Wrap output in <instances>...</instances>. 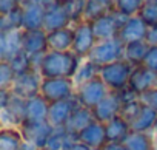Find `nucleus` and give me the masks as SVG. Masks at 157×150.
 <instances>
[{
  "label": "nucleus",
  "instance_id": "obj_1",
  "mask_svg": "<svg viewBox=\"0 0 157 150\" xmlns=\"http://www.w3.org/2000/svg\"><path fill=\"white\" fill-rule=\"evenodd\" d=\"M80 62L82 57H78L74 51H48L43 56L39 73L43 79L48 78L72 79Z\"/></svg>",
  "mask_w": 157,
  "mask_h": 150
},
{
  "label": "nucleus",
  "instance_id": "obj_2",
  "mask_svg": "<svg viewBox=\"0 0 157 150\" xmlns=\"http://www.w3.org/2000/svg\"><path fill=\"white\" fill-rule=\"evenodd\" d=\"M132 70H134V67L129 62H126L125 59H122V60L100 67L99 76L111 91H120L128 87Z\"/></svg>",
  "mask_w": 157,
  "mask_h": 150
},
{
  "label": "nucleus",
  "instance_id": "obj_3",
  "mask_svg": "<svg viewBox=\"0 0 157 150\" xmlns=\"http://www.w3.org/2000/svg\"><path fill=\"white\" fill-rule=\"evenodd\" d=\"M123 53H125V43L119 37H114L108 40H99L96 47L93 48V51L90 53L88 59L94 62L96 65L103 67V65L122 60Z\"/></svg>",
  "mask_w": 157,
  "mask_h": 150
},
{
  "label": "nucleus",
  "instance_id": "obj_4",
  "mask_svg": "<svg viewBox=\"0 0 157 150\" xmlns=\"http://www.w3.org/2000/svg\"><path fill=\"white\" fill-rule=\"evenodd\" d=\"M40 95L51 104L63 99H69L75 96V85L74 81L69 78H42Z\"/></svg>",
  "mask_w": 157,
  "mask_h": 150
},
{
  "label": "nucleus",
  "instance_id": "obj_5",
  "mask_svg": "<svg viewBox=\"0 0 157 150\" xmlns=\"http://www.w3.org/2000/svg\"><path fill=\"white\" fill-rule=\"evenodd\" d=\"M109 88L106 87V84L99 78L77 87L75 88V99L78 101L82 107H86V108H96L108 95H109Z\"/></svg>",
  "mask_w": 157,
  "mask_h": 150
},
{
  "label": "nucleus",
  "instance_id": "obj_6",
  "mask_svg": "<svg viewBox=\"0 0 157 150\" xmlns=\"http://www.w3.org/2000/svg\"><path fill=\"white\" fill-rule=\"evenodd\" d=\"M126 20H128V17L125 14H122L117 10H114L113 13H109L106 16H102L97 20L91 22L97 42L119 37V33H120V30H122V26H123V23Z\"/></svg>",
  "mask_w": 157,
  "mask_h": 150
},
{
  "label": "nucleus",
  "instance_id": "obj_7",
  "mask_svg": "<svg viewBox=\"0 0 157 150\" xmlns=\"http://www.w3.org/2000/svg\"><path fill=\"white\" fill-rule=\"evenodd\" d=\"M74 26V45H72V51L82 59H86L90 56V53L93 51V48L97 43L94 30H93V23L88 20H82Z\"/></svg>",
  "mask_w": 157,
  "mask_h": 150
},
{
  "label": "nucleus",
  "instance_id": "obj_8",
  "mask_svg": "<svg viewBox=\"0 0 157 150\" xmlns=\"http://www.w3.org/2000/svg\"><path fill=\"white\" fill-rule=\"evenodd\" d=\"M80 107L75 96L57 102L49 104V113H48V122L56 128V127H65L72 116V113Z\"/></svg>",
  "mask_w": 157,
  "mask_h": 150
},
{
  "label": "nucleus",
  "instance_id": "obj_9",
  "mask_svg": "<svg viewBox=\"0 0 157 150\" xmlns=\"http://www.w3.org/2000/svg\"><path fill=\"white\" fill-rule=\"evenodd\" d=\"M42 76L39 71H28L23 74H17L11 91L23 99H29L33 96L40 95Z\"/></svg>",
  "mask_w": 157,
  "mask_h": 150
},
{
  "label": "nucleus",
  "instance_id": "obj_10",
  "mask_svg": "<svg viewBox=\"0 0 157 150\" xmlns=\"http://www.w3.org/2000/svg\"><path fill=\"white\" fill-rule=\"evenodd\" d=\"M52 125L49 122H23L20 127L25 141L36 145L39 150H45L46 142L52 133Z\"/></svg>",
  "mask_w": 157,
  "mask_h": 150
},
{
  "label": "nucleus",
  "instance_id": "obj_11",
  "mask_svg": "<svg viewBox=\"0 0 157 150\" xmlns=\"http://www.w3.org/2000/svg\"><path fill=\"white\" fill-rule=\"evenodd\" d=\"M46 10L42 3L34 0L23 2L22 8V30L33 31V30H43Z\"/></svg>",
  "mask_w": 157,
  "mask_h": 150
},
{
  "label": "nucleus",
  "instance_id": "obj_12",
  "mask_svg": "<svg viewBox=\"0 0 157 150\" xmlns=\"http://www.w3.org/2000/svg\"><path fill=\"white\" fill-rule=\"evenodd\" d=\"M155 87H157V74L154 71L145 68L143 65L134 67L129 84H128V88L132 93H136L137 96H142Z\"/></svg>",
  "mask_w": 157,
  "mask_h": 150
},
{
  "label": "nucleus",
  "instance_id": "obj_13",
  "mask_svg": "<svg viewBox=\"0 0 157 150\" xmlns=\"http://www.w3.org/2000/svg\"><path fill=\"white\" fill-rule=\"evenodd\" d=\"M122 107H123V101H122L120 95L117 91H109V95L96 108H93V113H94L96 121L106 124L120 115Z\"/></svg>",
  "mask_w": 157,
  "mask_h": 150
},
{
  "label": "nucleus",
  "instance_id": "obj_14",
  "mask_svg": "<svg viewBox=\"0 0 157 150\" xmlns=\"http://www.w3.org/2000/svg\"><path fill=\"white\" fill-rule=\"evenodd\" d=\"M23 51V30L0 33V59L10 62Z\"/></svg>",
  "mask_w": 157,
  "mask_h": 150
},
{
  "label": "nucleus",
  "instance_id": "obj_15",
  "mask_svg": "<svg viewBox=\"0 0 157 150\" xmlns=\"http://www.w3.org/2000/svg\"><path fill=\"white\" fill-rule=\"evenodd\" d=\"M77 141L88 145L90 148H103L108 144V136H106V127L103 122L94 121L90 124L83 132L78 133Z\"/></svg>",
  "mask_w": 157,
  "mask_h": 150
},
{
  "label": "nucleus",
  "instance_id": "obj_16",
  "mask_svg": "<svg viewBox=\"0 0 157 150\" xmlns=\"http://www.w3.org/2000/svg\"><path fill=\"white\" fill-rule=\"evenodd\" d=\"M23 51L29 57L48 53V33L45 30H23Z\"/></svg>",
  "mask_w": 157,
  "mask_h": 150
},
{
  "label": "nucleus",
  "instance_id": "obj_17",
  "mask_svg": "<svg viewBox=\"0 0 157 150\" xmlns=\"http://www.w3.org/2000/svg\"><path fill=\"white\" fill-rule=\"evenodd\" d=\"M146 33H148V25L142 20V17L132 16V17H128V20L123 23V26L119 33V39L123 43L139 42V40L146 39Z\"/></svg>",
  "mask_w": 157,
  "mask_h": 150
},
{
  "label": "nucleus",
  "instance_id": "obj_18",
  "mask_svg": "<svg viewBox=\"0 0 157 150\" xmlns=\"http://www.w3.org/2000/svg\"><path fill=\"white\" fill-rule=\"evenodd\" d=\"M48 113H49V102L42 95L26 99L25 122H48Z\"/></svg>",
  "mask_w": 157,
  "mask_h": 150
},
{
  "label": "nucleus",
  "instance_id": "obj_19",
  "mask_svg": "<svg viewBox=\"0 0 157 150\" xmlns=\"http://www.w3.org/2000/svg\"><path fill=\"white\" fill-rule=\"evenodd\" d=\"M66 26H72V23H71V19H69V16H68L63 5L57 3V5L46 10L45 23H43V30L46 33L62 30V28H66Z\"/></svg>",
  "mask_w": 157,
  "mask_h": 150
},
{
  "label": "nucleus",
  "instance_id": "obj_20",
  "mask_svg": "<svg viewBox=\"0 0 157 150\" xmlns=\"http://www.w3.org/2000/svg\"><path fill=\"white\" fill-rule=\"evenodd\" d=\"M94 121H96V118H94L93 110L80 105V107H78V108L72 113V116L69 118V121H68V124L65 125V128H66V132H68L69 135H72V136L77 139L78 133L83 132V130H85L90 124H93Z\"/></svg>",
  "mask_w": 157,
  "mask_h": 150
},
{
  "label": "nucleus",
  "instance_id": "obj_21",
  "mask_svg": "<svg viewBox=\"0 0 157 150\" xmlns=\"http://www.w3.org/2000/svg\"><path fill=\"white\" fill-rule=\"evenodd\" d=\"M74 45V26H66L48 33L49 51H72Z\"/></svg>",
  "mask_w": 157,
  "mask_h": 150
},
{
  "label": "nucleus",
  "instance_id": "obj_22",
  "mask_svg": "<svg viewBox=\"0 0 157 150\" xmlns=\"http://www.w3.org/2000/svg\"><path fill=\"white\" fill-rule=\"evenodd\" d=\"M157 122V111L152 110L151 107L145 105L142 107V110L137 113V116L129 122L131 130L132 132H140V133H151L154 125Z\"/></svg>",
  "mask_w": 157,
  "mask_h": 150
},
{
  "label": "nucleus",
  "instance_id": "obj_23",
  "mask_svg": "<svg viewBox=\"0 0 157 150\" xmlns=\"http://www.w3.org/2000/svg\"><path fill=\"white\" fill-rule=\"evenodd\" d=\"M116 10V0H86L83 20L94 22Z\"/></svg>",
  "mask_w": 157,
  "mask_h": 150
},
{
  "label": "nucleus",
  "instance_id": "obj_24",
  "mask_svg": "<svg viewBox=\"0 0 157 150\" xmlns=\"http://www.w3.org/2000/svg\"><path fill=\"white\" fill-rule=\"evenodd\" d=\"M105 127H106L108 142H125L128 135L132 132L129 122L120 115L116 116L114 119H111L109 122H106Z\"/></svg>",
  "mask_w": 157,
  "mask_h": 150
},
{
  "label": "nucleus",
  "instance_id": "obj_25",
  "mask_svg": "<svg viewBox=\"0 0 157 150\" xmlns=\"http://www.w3.org/2000/svg\"><path fill=\"white\" fill-rule=\"evenodd\" d=\"M23 144L25 136L20 128H2V132H0V150H22Z\"/></svg>",
  "mask_w": 157,
  "mask_h": 150
},
{
  "label": "nucleus",
  "instance_id": "obj_26",
  "mask_svg": "<svg viewBox=\"0 0 157 150\" xmlns=\"http://www.w3.org/2000/svg\"><path fill=\"white\" fill-rule=\"evenodd\" d=\"M99 73H100V67L99 65L91 62L88 57L82 59L80 65H78V68H77V71L74 74V78H72L75 88L83 85V84H86V82H90V81H93V79H96V78H99Z\"/></svg>",
  "mask_w": 157,
  "mask_h": 150
},
{
  "label": "nucleus",
  "instance_id": "obj_27",
  "mask_svg": "<svg viewBox=\"0 0 157 150\" xmlns=\"http://www.w3.org/2000/svg\"><path fill=\"white\" fill-rule=\"evenodd\" d=\"M149 45L146 43V40H139V42H131V43H125V53H123V59L126 62H129L132 67H140L148 54Z\"/></svg>",
  "mask_w": 157,
  "mask_h": 150
},
{
  "label": "nucleus",
  "instance_id": "obj_28",
  "mask_svg": "<svg viewBox=\"0 0 157 150\" xmlns=\"http://www.w3.org/2000/svg\"><path fill=\"white\" fill-rule=\"evenodd\" d=\"M75 141L77 139L72 135H69L65 127H56L52 128L45 150H68Z\"/></svg>",
  "mask_w": 157,
  "mask_h": 150
},
{
  "label": "nucleus",
  "instance_id": "obj_29",
  "mask_svg": "<svg viewBox=\"0 0 157 150\" xmlns=\"http://www.w3.org/2000/svg\"><path fill=\"white\" fill-rule=\"evenodd\" d=\"M123 144L128 150H152L154 138H152L151 133L131 132Z\"/></svg>",
  "mask_w": 157,
  "mask_h": 150
},
{
  "label": "nucleus",
  "instance_id": "obj_30",
  "mask_svg": "<svg viewBox=\"0 0 157 150\" xmlns=\"http://www.w3.org/2000/svg\"><path fill=\"white\" fill-rule=\"evenodd\" d=\"M16 78H17V73L14 71L11 63L6 60L0 62V90H11Z\"/></svg>",
  "mask_w": 157,
  "mask_h": 150
},
{
  "label": "nucleus",
  "instance_id": "obj_31",
  "mask_svg": "<svg viewBox=\"0 0 157 150\" xmlns=\"http://www.w3.org/2000/svg\"><path fill=\"white\" fill-rule=\"evenodd\" d=\"M23 8V6H22ZM22 8L2 16L0 20V33H8V31H14V30H22Z\"/></svg>",
  "mask_w": 157,
  "mask_h": 150
},
{
  "label": "nucleus",
  "instance_id": "obj_32",
  "mask_svg": "<svg viewBox=\"0 0 157 150\" xmlns=\"http://www.w3.org/2000/svg\"><path fill=\"white\" fill-rule=\"evenodd\" d=\"M145 3V0H116V10L126 17L137 16Z\"/></svg>",
  "mask_w": 157,
  "mask_h": 150
},
{
  "label": "nucleus",
  "instance_id": "obj_33",
  "mask_svg": "<svg viewBox=\"0 0 157 150\" xmlns=\"http://www.w3.org/2000/svg\"><path fill=\"white\" fill-rule=\"evenodd\" d=\"M85 3L86 0H72L69 3H65V10L71 19V23L75 25L78 22L83 20V14H85Z\"/></svg>",
  "mask_w": 157,
  "mask_h": 150
},
{
  "label": "nucleus",
  "instance_id": "obj_34",
  "mask_svg": "<svg viewBox=\"0 0 157 150\" xmlns=\"http://www.w3.org/2000/svg\"><path fill=\"white\" fill-rule=\"evenodd\" d=\"M137 16H140L148 26L157 25V0H146Z\"/></svg>",
  "mask_w": 157,
  "mask_h": 150
},
{
  "label": "nucleus",
  "instance_id": "obj_35",
  "mask_svg": "<svg viewBox=\"0 0 157 150\" xmlns=\"http://www.w3.org/2000/svg\"><path fill=\"white\" fill-rule=\"evenodd\" d=\"M10 63H11V67L14 68V71H16L17 74H23V73H28V71H34L31 57H29L25 51H22L20 54H17L16 57H13V59L10 60Z\"/></svg>",
  "mask_w": 157,
  "mask_h": 150
},
{
  "label": "nucleus",
  "instance_id": "obj_36",
  "mask_svg": "<svg viewBox=\"0 0 157 150\" xmlns=\"http://www.w3.org/2000/svg\"><path fill=\"white\" fill-rule=\"evenodd\" d=\"M142 107H143V101L140 98H134L131 101H126V102H123L120 116H123L128 122H131L137 116V113L142 110Z\"/></svg>",
  "mask_w": 157,
  "mask_h": 150
},
{
  "label": "nucleus",
  "instance_id": "obj_37",
  "mask_svg": "<svg viewBox=\"0 0 157 150\" xmlns=\"http://www.w3.org/2000/svg\"><path fill=\"white\" fill-rule=\"evenodd\" d=\"M23 6V0H0V14L5 16Z\"/></svg>",
  "mask_w": 157,
  "mask_h": 150
},
{
  "label": "nucleus",
  "instance_id": "obj_38",
  "mask_svg": "<svg viewBox=\"0 0 157 150\" xmlns=\"http://www.w3.org/2000/svg\"><path fill=\"white\" fill-rule=\"evenodd\" d=\"M142 65L157 74V47H149L148 54H146V57H145Z\"/></svg>",
  "mask_w": 157,
  "mask_h": 150
},
{
  "label": "nucleus",
  "instance_id": "obj_39",
  "mask_svg": "<svg viewBox=\"0 0 157 150\" xmlns=\"http://www.w3.org/2000/svg\"><path fill=\"white\" fill-rule=\"evenodd\" d=\"M140 99L143 101L145 105H148V107H151L152 110L157 111V87L149 90V91H146L145 95H142Z\"/></svg>",
  "mask_w": 157,
  "mask_h": 150
},
{
  "label": "nucleus",
  "instance_id": "obj_40",
  "mask_svg": "<svg viewBox=\"0 0 157 150\" xmlns=\"http://www.w3.org/2000/svg\"><path fill=\"white\" fill-rule=\"evenodd\" d=\"M146 43L149 47H157V25L154 26H148V33H146Z\"/></svg>",
  "mask_w": 157,
  "mask_h": 150
},
{
  "label": "nucleus",
  "instance_id": "obj_41",
  "mask_svg": "<svg viewBox=\"0 0 157 150\" xmlns=\"http://www.w3.org/2000/svg\"><path fill=\"white\" fill-rule=\"evenodd\" d=\"M103 150H128V148L125 147L123 142H108L103 147Z\"/></svg>",
  "mask_w": 157,
  "mask_h": 150
},
{
  "label": "nucleus",
  "instance_id": "obj_42",
  "mask_svg": "<svg viewBox=\"0 0 157 150\" xmlns=\"http://www.w3.org/2000/svg\"><path fill=\"white\" fill-rule=\"evenodd\" d=\"M68 150H91L88 145H85V144H82V142H78V141H75Z\"/></svg>",
  "mask_w": 157,
  "mask_h": 150
},
{
  "label": "nucleus",
  "instance_id": "obj_43",
  "mask_svg": "<svg viewBox=\"0 0 157 150\" xmlns=\"http://www.w3.org/2000/svg\"><path fill=\"white\" fill-rule=\"evenodd\" d=\"M151 135H152V138H154V136H157V122H155V125H154V128H152Z\"/></svg>",
  "mask_w": 157,
  "mask_h": 150
},
{
  "label": "nucleus",
  "instance_id": "obj_44",
  "mask_svg": "<svg viewBox=\"0 0 157 150\" xmlns=\"http://www.w3.org/2000/svg\"><path fill=\"white\" fill-rule=\"evenodd\" d=\"M57 2H59L60 5H65V3H69V2H72V0H57Z\"/></svg>",
  "mask_w": 157,
  "mask_h": 150
},
{
  "label": "nucleus",
  "instance_id": "obj_45",
  "mask_svg": "<svg viewBox=\"0 0 157 150\" xmlns=\"http://www.w3.org/2000/svg\"><path fill=\"white\" fill-rule=\"evenodd\" d=\"M152 150H157V136H154V145H152Z\"/></svg>",
  "mask_w": 157,
  "mask_h": 150
},
{
  "label": "nucleus",
  "instance_id": "obj_46",
  "mask_svg": "<svg viewBox=\"0 0 157 150\" xmlns=\"http://www.w3.org/2000/svg\"><path fill=\"white\" fill-rule=\"evenodd\" d=\"M91 150H103V148H91Z\"/></svg>",
  "mask_w": 157,
  "mask_h": 150
},
{
  "label": "nucleus",
  "instance_id": "obj_47",
  "mask_svg": "<svg viewBox=\"0 0 157 150\" xmlns=\"http://www.w3.org/2000/svg\"><path fill=\"white\" fill-rule=\"evenodd\" d=\"M145 2H146V0H145Z\"/></svg>",
  "mask_w": 157,
  "mask_h": 150
}]
</instances>
